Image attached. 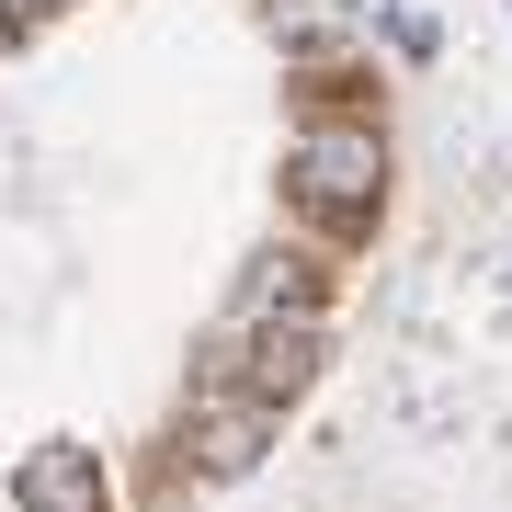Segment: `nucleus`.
Listing matches in <instances>:
<instances>
[{
    "label": "nucleus",
    "mask_w": 512,
    "mask_h": 512,
    "mask_svg": "<svg viewBox=\"0 0 512 512\" xmlns=\"http://www.w3.org/2000/svg\"><path fill=\"white\" fill-rule=\"evenodd\" d=\"M376 183H387V148H376V137H353V126H319V137L285 160V194L308 205V217H365Z\"/></svg>",
    "instance_id": "1"
},
{
    "label": "nucleus",
    "mask_w": 512,
    "mask_h": 512,
    "mask_svg": "<svg viewBox=\"0 0 512 512\" xmlns=\"http://www.w3.org/2000/svg\"><path fill=\"white\" fill-rule=\"evenodd\" d=\"M308 365H319V319L262 330V342H251V399H285V387H308Z\"/></svg>",
    "instance_id": "4"
},
{
    "label": "nucleus",
    "mask_w": 512,
    "mask_h": 512,
    "mask_svg": "<svg viewBox=\"0 0 512 512\" xmlns=\"http://www.w3.org/2000/svg\"><path fill=\"white\" fill-rule=\"evenodd\" d=\"M262 444H274V399H217L194 433V478H251Z\"/></svg>",
    "instance_id": "2"
},
{
    "label": "nucleus",
    "mask_w": 512,
    "mask_h": 512,
    "mask_svg": "<svg viewBox=\"0 0 512 512\" xmlns=\"http://www.w3.org/2000/svg\"><path fill=\"white\" fill-rule=\"evenodd\" d=\"M12 501L23 512H103V467L80 456V444H46V456H23Z\"/></svg>",
    "instance_id": "3"
},
{
    "label": "nucleus",
    "mask_w": 512,
    "mask_h": 512,
    "mask_svg": "<svg viewBox=\"0 0 512 512\" xmlns=\"http://www.w3.org/2000/svg\"><path fill=\"white\" fill-rule=\"evenodd\" d=\"M57 0H0V35H23V23H46Z\"/></svg>",
    "instance_id": "5"
}]
</instances>
